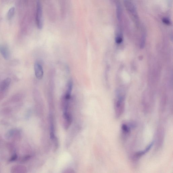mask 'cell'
I'll return each instance as SVG.
<instances>
[{
    "label": "cell",
    "mask_w": 173,
    "mask_h": 173,
    "mask_svg": "<svg viewBox=\"0 0 173 173\" xmlns=\"http://www.w3.org/2000/svg\"><path fill=\"white\" fill-rule=\"evenodd\" d=\"M124 4L127 11L133 17L134 20L137 23L138 22L137 12L133 4L129 0H124Z\"/></svg>",
    "instance_id": "277c9868"
},
{
    "label": "cell",
    "mask_w": 173,
    "mask_h": 173,
    "mask_svg": "<svg viewBox=\"0 0 173 173\" xmlns=\"http://www.w3.org/2000/svg\"><path fill=\"white\" fill-rule=\"evenodd\" d=\"M11 83V79L7 78L4 80L0 85V90L7 91Z\"/></svg>",
    "instance_id": "9c48e42d"
},
{
    "label": "cell",
    "mask_w": 173,
    "mask_h": 173,
    "mask_svg": "<svg viewBox=\"0 0 173 173\" xmlns=\"http://www.w3.org/2000/svg\"><path fill=\"white\" fill-rule=\"evenodd\" d=\"M124 97L119 95L115 100L114 104L115 116L117 118H119L122 115L125 111Z\"/></svg>",
    "instance_id": "6da1fadb"
},
{
    "label": "cell",
    "mask_w": 173,
    "mask_h": 173,
    "mask_svg": "<svg viewBox=\"0 0 173 173\" xmlns=\"http://www.w3.org/2000/svg\"><path fill=\"white\" fill-rule=\"evenodd\" d=\"M34 70L36 78L39 80L41 79L43 76L44 70L41 63L36 62L34 65Z\"/></svg>",
    "instance_id": "8992f818"
},
{
    "label": "cell",
    "mask_w": 173,
    "mask_h": 173,
    "mask_svg": "<svg viewBox=\"0 0 173 173\" xmlns=\"http://www.w3.org/2000/svg\"><path fill=\"white\" fill-rule=\"evenodd\" d=\"M0 53L6 60H8L10 58V52L8 47L5 45H0Z\"/></svg>",
    "instance_id": "ba28073f"
},
{
    "label": "cell",
    "mask_w": 173,
    "mask_h": 173,
    "mask_svg": "<svg viewBox=\"0 0 173 173\" xmlns=\"http://www.w3.org/2000/svg\"><path fill=\"white\" fill-rule=\"evenodd\" d=\"M134 127L133 123L124 122L122 124L121 131L122 137L124 139H127L131 133L132 128Z\"/></svg>",
    "instance_id": "7a4b0ae2"
},
{
    "label": "cell",
    "mask_w": 173,
    "mask_h": 173,
    "mask_svg": "<svg viewBox=\"0 0 173 173\" xmlns=\"http://www.w3.org/2000/svg\"><path fill=\"white\" fill-rule=\"evenodd\" d=\"M162 21L164 24L166 25H170L171 24L170 21L167 18H163L162 19Z\"/></svg>",
    "instance_id": "7c38bea8"
},
{
    "label": "cell",
    "mask_w": 173,
    "mask_h": 173,
    "mask_svg": "<svg viewBox=\"0 0 173 173\" xmlns=\"http://www.w3.org/2000/svg\"><path fill=\"white\" fill-rule=\"evenodd\" d=\"M154 144V142H151V144L148 145V146H147L144 150L137 151L134 154L132 158V161L134 162V163H135V162H137L141 157L150 150L151 148L153 146Z\"/></svg>",
    "instance_id": "5b68a950"
},
{
    "label": "cell",
    "mask_w": 173,
    "mask_h": 173,
    "mask_svg": "<svg viewBox=\"0 0 173 173\" xmlns=\"http://www.w3.org/2000/svg\"><path fill=\"white\" fill-rule=\"evenodd\" d=\"M15 12V8L12 7L8 11V20H11L13 18Z\"/></svg>",
    "instance_id": "8fae6325"
},
{
    "label": "cell",
    "mask_w": 173,
    "mask_h": 173,
    "mask_svg": "<svg viewBox=\"0 0 173 173\" xmlns=\"http://www.w3.org/2000/svg\"><path fill=\"white\" fill-rule=\"evenodd\" d=\"M164 132L163 129L160 128L158 130L156 134V141L157 143L158 146H161L164 138Z\"/></svg>",
    "instance_id": "52a82bcc"
},
{
    "label": "cell",
    "mask_w": 173,
    "mask_h": 173,
    "mask_svg": "<svg viewBox=\"0 0 173 173\" xmlns=\"http://www.w3.org/2000/svg\"><path fill=\"white\" fill-rule=\"evenodd\" d=\"M36 25L38 29H41L43 26L42 18V10L41 4L39 1H38L36 7Z\"/></svg>",
    "instance_id": "3957f363"
},
{
    "label": "cell",
    "mask_w": 173,
    "mask_h": 173,
    "mask_svg": "<svg viewBox=\"0 0 173 173\" xmlns=\"http://www.w3.org/2000/svg\"><path fill=\"white\" fill-rule=\"evenodd\" d=\"M7 91H3L0 90V100L3 99L5 97Z\"/></svg>",
    "instance_id": "4fadbf2b"
},
{
    "label": "cell",
    "mask_w": 173,
    "mask_h": 173,
    "mask_svg": "<svg viewBox=\"0 0 173 173\" xmlns=\"http://www.w3.org/2000/svg\"><path fill=\"white\" fill-rule=\"evenodd\" d=\"M17 158H18L17 155H14L11 158V159H10V161H14L17 159Z\"/></svg>",
    "instance_id": "5bb4252c"
},
{
    "label": "cell",
    "mask_w": 173,
    "mask_h": 173,
    "mask_svg": "<svg viewBox=\"0 0 173 173\" xmlns=\"http://www.w3.org/2000/svg\"><path fill=\"white\" fill-rule=\"evenodd\" d=\"M116 14L117 18L119 21H120L121 20L122 10L120 3L116 0Z\"/></svg>",
    "instance_id": "30bf717a"
}]
</instances>
